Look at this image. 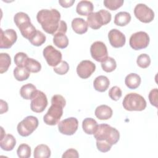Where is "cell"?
<instances>
[{
	"instance_id": "1",
	"label": "cell",
	"mask_w": 158,
	"mask_h": 158,
	"mask_svg": "<svg viewBox=\"0 0 158 158\" xmlns=\"http://www.w3.org/2000/svg\"><path fill=\"white\" fill-rule=\"evenodd\" d=\"M36 19L47 33L54 35L59 25L60 14L55 9H41L37 13Z\"/></svg>"
},
{
	"instance_id": "2",
	"label": "cell",
	"mask_w": 158,
	"mask_h": 158,
	"mask_svg": "<svg viewBox=\"0 0 158 158\" xmlns=\"http://www.w3.org/2000/svg\"><path fill=\"white\" fill-rule=\"evenodd\" d=\"M65 104V99L62 95H54L51 98V106L43 117L44 122L48 125L57 124L62 116Z\"/></svg>"
},
{
	"instance_id": "3",
	"label": "cell",
	"mask_w": 158,
	"mask_h": 158,
	"mask_svg": "<svg viewBox=\"0 0 158 158\" xmlns=\"http://www.w3.org/2000/svg\"><path fill=\"white\" fill-rule=\"evenodd\" d=\"M96 141H104L110 145L115 144L119 140V131L109 125L102 123L98 125V128L93 134Z\"/></svg>"
},
{
	"instance_id": "4",
	"label": "cell",
	"mask_w": 158,
	"mask_h": 158,
	"mask_svg": "<svg viewBox=\"0 0 158 158\" xmlns=\"http://www.w3.org/2000/svg\"><path fill=\"white\" fill-rule=\"evenodd\" d=\"M123 108L128 111H142L146 107L144 98L135 93L127 94L122 102Z\"/></svg>"
},
{
	"instance_id": "5",
	"label": "cell",
	"mask_w": 158,
	"mask_h": 158,
	"mask_svg": "<svg viewBox=\"0 0 158 158\" xmlns=\"http://www.w3.org/2000/svg\"><path fill=\"white\" fill-rule=\"evenodd\" d=\"M111 14L104 9H101L96 12H91L87 17L88 25L94 30L100 28L102 25H107L111 20Z\"/></svg>"
},
{
	"instance_id": "6",
	"label": "cell",
	"mask_w": 158,
	"mask_h": 158,
	"mask_svg": "<svg viewBox=\"0 0 158 158\" xmlns=\"http://www.w3.org/2000/svg\"><path fill=\"white\" fill-rule=\"evenodd\" d=\"M38 120L33 115H29L23 118L17 125V131L19 134L23 137L30 135L38 127Z\"/></svg>"
},
{
	"instance_id": "7",
	"label": "cell",
	"mask_w": 158,
	"mask_h": 158,
	"mask_svg": "<svg viewBox=\"0 0 158 158\" xmlns=\"http://www.w3.org/2000/svg\"><path fill=\"white\" fill-rule=\"evenodd\" d=\"M149 43V36L144 31H138L131 35L130 38L129 44L135 50H140L148 47Z\"/></svg>"
},
{
	"instance_id": "8",
	"label": "cell",
	"mask_w": 158,
	"mask_h": 158,
	"mask_svg": "<svg viewBox=\"0 0 158 158\" xmlns=\"http://www.w3.org/2000/svg\"><path fill=\"white\" fill-rule=\"evenodd\" d=\"M135 17L141 22L149 23L154 18V12L146 4L139 3L136 5L134 8Z\"/></svg>"
},
{
	"instance_id": "9",
	"label": "cell",
	"mask_w": 158,
	"mask_h": 158,
	"mask_svg": "<svg viewBox=\"0 0 158 158\" xmlns=\"http://www.w3.org/2000/svg\"><path fill=\"white\" fill-rule=\"evenodd\" d=\"M91 57L97 62H102L108 57V52L106 44L99 41L94 42L90 47Z\"/></svg>"
},
{
	"instance_id": "10",
	"label": "cell",
	"mask_w": 158,
	"mask_h": 158,
	"mask_svg": "<svg viewBox=\"0 0 158 158\" xmlns=\"http://www.w3.org/2000/svg\"><path fill=\"white\" fill-rule=\"evenodd\" d=\"M43 54L48 64L51 67H56L62 61V53L52 46H47L43 51Z\"/></svg>"
},
{
	"instance_id": "11",
	"label": "cell",
	"mask_w": 158,
	"mask_h": 158,
	"mask_svg": "<svg viewBox=\"0 0 158 158\" xmlns=\"http://www.w3.org/2000/svg\"><path fill=\"white\" fill-rule=\"evenodd\" d=\"M31 100V110L36 113H41L43 112L48 106L47 97L41 91L36 90L35 96Z\"/></svg>"
},
{
	"instance_id": "12",
	"label": "cell",
	"mask_w": 158,
	"mask_h": 158,
	"mask_svg": "<svg viewBox=\"0 0 158 158\" xmlns=\"http://www.w3.org/2000/svg\"><path fill=\"white\" fill-rule=\"evenodd\" d=\"M78 126V120L75 117H69L58 123V130L60 133L69 136L77 131Z\"/></svg>"
},
{
	"instance_id": "13",
	"label": "cell",
	"mask_w": 158,
	"mask_h": 158,
	"mask_svg": "<svg viewBox=\"0 0 158 158\" xmlns=\"http://www.w3.org/2000/svg\"><path fill=\"white\" fill-rule=\"evenodd\" d=\"M0 35V48L9 49L16 42L17 35L13 29H7L3 31L1 28Z\"/></svg>"
},
{
	"instance_id": "14",
	"label": "cell",
	"mask_w": 158,
	"mask_h": 158,
	"mask_svg": "<svg viewBox=\"0 0 158 158\" xmlns=\"http://www.w3.org/2000/svg\"><path fill=\"white\" fill-rule=\"evenodd\" d=\"M96 70V65L88 60L81 61L77 67L78 75L83 79L89 78Z\"/></svg>"
},
{
	"instance_id": "15",
	"label": "cell",
	"mask_w": 158,
	"mask_h": 158,
	"mask_svg": "<svg viewBox=\"0 0 158 158\" xmlns=\"http://www.w3.org/2000/svg\"><path fill=\"white\" fill-rule=\"evenodd\" d=\"M108 38L111 46L115 48L123 46L126 41L125 35L115 28L112 29L109 31L108 33Z\"/></svg>"
},
{
	"instance_id": "16",
	"label": "cell",
	"mask_w": 158,
	"mask_h": 158,
	"mask_svg": "<svg viewBox=\"0 0 158 158\" xmlns=\"http://www.w3.org/2000/svg\"><path fill=\"white\" fill-rule=\"evenodd\" d=\"M94 6L93 3L89 1H80L76 7V12L80 15H88L89 14L93 12Z\"/></svg>"
},
{
	"instance_id": "17",
	"label": "cell",
	"mask_w": 158,
	"mask_h": 158,
	"mask_svg": "<svg viewBox=\"0 0 158 158\" xmlns=\"http://www.w3.org/2000/svg\"><path fill=\"white\" fill-rule=\"evenodd\" d=\"M72 27L73 30L77 34L81 35L88 31V23L82 18H75L72 21Z\"/></svg>"
},
{
	"instance_id": "18",
	"label": "cell",
	"mask_w": 158,
	"mask_h": 158,
	"mask_svg": "<svg viewBox=\"0 0 158 158\" xmlns=\"http://www.w3.org/2000/svg\"><path fill=\"white\" fill-rule=\"evenodd\" d=\"M94 114L99 120H108L112 115V110L110 107L103 104L96 108Z\"/></svg>"
},
{
	"instance_id": "19",
	"label": "cell",
	"mask_w": 158,
	"mask_h": 158,
	"mask_svg": "<svg viewBox=\"0 0 158 158\" xmlns=\"http://www.w3.org/2000/svg\"><path fill=\"white\" fill-rule=\"evenodd\" d=\"M110 81L108 78L104 75L97 77L93 82V86L95 90L99 92L106 91L109 86Z\"/></svg>"
},
{
	"instance_id": "20",
	"label": "cell",
	"mask_w": 158,
	"mask_h": 158,
	"mask_svg": "<svg viewBox=\"0 0 158 158\" xmlns=\"http://www.w3.org/2000/svg\"><path fill=\"white\" fill-rule=\"evenodd\" d=\"M98 127L97 122L92 118H86L82 122V128L84 132L88 135H93Z\"/></svg>"
},
{
	"instance_id": "21",
	"label": "cell",
	"mask_w": 158,
	"mask_h": 158,
	"mask_svg": "<svg viewBox=\"0 0 158 158\" xmlns=\"http://www.w3.org/2000/svg\"><path fill=\"white\" fill-rule=\"evenodd\" d=\"M16 144L15 138L13 135L7 134L0 139V146L2 150L6 151H12Z\"/></svg>"
},
{
	"instance_id": "22",
	"label": "cell",
	"mask_w": 158,
	"mask_h": 158,
	"mask_svg": "<svg viewBox=\"0 0 158 158\" xmlns=\"http://www.w3.org/2000/svg\"><path fill=\"white\" fill-rule=\"evenodd\" d=\"M36 88L31 83H27L23 85L20 89V94L21 97L25 99H31L35 94Z\"/></svg>"
},
{
	"instance_id": "23",
	"label": "cell",
	"mask_w": 158,
	"mask_h": 158,
	"mask_svg": "<svg viewBox=\"0 0 158 158\" xmlns=\"http://www.w3.org/2000/svg\"><path fill=\"white\" fill-rule=\"evenodd\" d=\"M141 81V77L136 73H131L126 76L125 83L126 86L131 89H135L138 88Z\"/></svg>"
},
{
	"instance_id": "24",
	"label": "cell",
	"mask_w": 158,
	"mask_h": 158,
	"mask_svg": "<svg viewBox=\"0 0 158 158\" xmlns=\"http://www.w3.org/2000/svg\"><path fill=\"white\" fill-rule=\"evenodd\" d=\"M19 28L22 35L28 40H30L35 35L37 31L36 28L31 22L27 23L19 27Z\"/></svg>"
},
{
	"instance_id": "25",
	"label": "cell",
	"mask_w": 158,
	"mask_h": 158,
	"mask_svg": "<svg viewBox=\"0 0 158 158\" xmlns=\"http://www.w3.org/2000/svg\"><path fill=\"white\" fill-rule=\"evenodd\" d=\"M131 15L127 12H119L114 17V23L116 25L123 27L127 25L131 20Z\"/></svg>"
},
{
	"instance_id": "26",
	"label": "cell",
	"mask_w": 158,
	"mask_h": 158,
	"mask_svg": "<svg viewBox=\"0 0 158 158\" xmlns=\"http://www.w3.org/2000/svg\"><path fill=\"white\" fill-rule=\"evenodd\" d=\"M51 150L47 145L41 144L35 148L33 156L35 158H48L51 156Z\"/></svg>"
},
{
	"instance_id": "27",
	"label": "cell",
	"mask_w": 158,
	"mask_h": 158,
	"mask_svg": "<svg viewBox=\"0 0 158 158\" xmlns=\"http://www.w3.org/2000/svg\"><path fill=\"white\" fill-rule=\"evenodd\" d=\"M53 43L59 48L64 49L69 44V39L65 34L57 33L54 35Z\"/></svg>"
},
{
	"instance_id": "28",
	"label": "cell",
	"mask_w": 158,
	"mask_h": 158,
	"mask_svg": "<svg viewBox=\"0 0 158 158\" xmlns=\"http://www.w3.org/2000/svg\"><path fill=\"white\" fill-rule=\"evenodd\" d=\"M14 76L15 78L20 81L26 80L28 78L30 72H28L25 67H17L14 69Z\"/></svg>"
},
{
	"instance_id": "29",
	"label": "cell",
	"mask_w": 158,
	"mask_h": 158,
	"mask_svg": "<svg viewBox=\"0 0 158 158\" xmlns=\"http://www.w3.org/2000/svg\"><path fill=\"white\" fill-rule=\"evenodd\" d=\"M24 67H25L26 69L30 72L37 73L41 70V65L36 60L32 58H28Z\"/></svg>"
},
{
	"instance_id": "30",
	"label": "cell",
	"mask_w": 158,
	"mask_h": 158,
	"mask_svg": "<svg viewBox=\"0 0 158 158\" xmlns=\"http://www.w3.org/2000/svg\"><path fill=\"white\" fill-rule=\"evenodd\" d=\"M14 21L18 28L27 23L31 22L28 15L23 12H19L15 14L14 17Z\"/></svg>"
},
{
	"instance_id": "31",
	"label": "cell",
	"mask_w": 158,
	"mask_h": 158,
	"mask_svg": "<svg viewBox=\"0 0 158 158\" xmlns=\"http://www.w3.org/2000/svg\"><path fill=\"white\" fill-rule=\"evenodd\" d=\"M11 64V59L10 56L7 53L0 54V73H3L6 72Z\"/></svg>"
},
{
	"instance_id": "32",
	"label": "cell",
	"mask_w": 158,
	"mask_h": 158,
	"mask_svg": "<svg viewBox=\"0 0 158 158\" xmlns=\"http://www.w3.org/2000/svg\"><path fill=\"white\" fill-rule=\"evenodd\" d=\"M117 67L115 59L111 57H108L105 60L101 62V67L102 70L106 72H111L114 71Z\"/></svg>"
},
{
	"instance_id": "33",
	"label": "cell",
	"mask_w": 158,
	"mask_h": 158,
	"mask_svg": "<svg viewBox=\"0 0 158 158\" xmlns=\"http://www.w3.org/2000/svg\"><path fill=\"white\" fill-rule=\"evenodd\" d=\"M46 36L41 31L37 30L35 35L29 40V41L31 44L35 46H40L42 45L46 41Z\"/></svg>"
},
{
	"instance_id": "34",
	"label": "cell",
	"mask_w": 158,
	"mask_h": 158,
	"mask_svg": "<svg viewBox=\"0 0 158 158\" xmlns=\"http://www.w3.org/2000/svg\"><path fill=\"white\" fill-rule=\"evenodd\" d=\"M17 153L20 158H28L31 156V148L27 144H21L17 148Z\"/></svg>"
},
{
	"instance_id": "35",
	"label": "cell",
	"mask_w": 158,
	"mask_h": 158,
	"mask_svg": "<svg viewBox=\"0 0 158 158\" xmlns=\"http://www.w3.org/2000/svg\"><path fill=\"white\" fill-rule=\"evenodd\" d=\"M136 63L139 67L146 69L151 64L150 57L146 54H141L137 57Z\"/></svg>"
},
{
	"instance_id": "36",
	"label": "cell",
	"mask_w": 158,
	"mask_h": 158,
	"mask_svg": "<svg viewBox=\"0 0 158 158\" xmlns=\"http://www.w3.org/2000/svg\"><path fill=\"white\" fill-rule=\"evenodd\" d=\"M123 4V0H104V5L109 10H115Z\"/></svg>"
},
{
	"instance_id": "37",
	"label": "cell",
	"mask_w": 158,
	"mask_h": 158,
	"mask_svg": "<svg viewBox=\"0 0 158 158\" xmlns=\"http://www.w3.org/2000/svg\"><path fill=\"white\" fill-rule=\"evenodd\" d=\"M28 58V57L27 54L22 52H17L14 56V62L17 67H24Z\"/></svg>"
},
{
	"instance_id": "38",
	"label": "cell",
	"mask_w": 158,
	"mask_h": 158,
	"mask_svg": "<svg viewBox=\"0 0 158 158\" xmlns=\"http://www.w3.org/2000/svg\"><path fill=\"white\" fill-rule=\"evenodd\" d=\"M54 71L58 75H64L67 73L69 70V65L66 61L62 60L57 65L54 67Z\"/></svg>"
},
{
	"instance_id": "39",
	"label": "cell",
	"mask_w": 158,
	"mask_h": 158,
	"mask_svg": "<svg viewBox=\"0 0 158 158\" xmlns=\"http://www.w3.org/2000/svg\"><path fill=\"white\" fill-rule=\"evenodd\" d=\"M122 95V92L121 89L117 86H112L109 91V96L110 98L114 101H118Z\"/></svg>"
},
{
	"instance_id": "40",
	"label": "cell",
	"mask_w": 158,
	"mask_h": 158,
	"mask_svg": "<svg viewBox=\"0 0 158 158\" xmlns=\"http://www.w3.org/2000/svg\"><path fill=\"white\" fill-rule=\"evenodd\" d=\"M96 147L102 152H106L110 150L112 145L104 141H96Z\"/></svg>"
},
{
	"instance_id": "41",
	"label": "cell",
	"mask_w": 158,
	"mask_h": 158,
	"mask_svg": "<svg viewBox=\"0 0 158 158\" xmlns=\"http://www.w3.org/2000/svg\"><path fill=\"white\" fill-rule=\"evenodd\" d=\"M158 91L157 88H154L151 90L149 92L148 98L150 103L152 106L157 107V97H158Z\"/></svg>"
},
{
	"instance_id": "42",
	"label": "cell",
	"mask_w": 158,
	"mask_h": 158,
	"mask_svg": "<svg viewBox=\"0 0 158 158\" xmlns=\"http://www.w3.org/2000/svg\"><path fill=\"white\" fill-rule=\"evenodd\" d=\"M62 158L67 157H76L78 158L79 157V154L78 151L75 149H69L66 151H65L62 155Z\"/></svg>"
},
{
	"instance_id": "43",
	"label": "cell",
	"mask_w": 158,
	"mask_h": 158,
	"mask_svg": "<svg viewBox=\"0 0 158 158\" xmlns=\"http://www.w3.org/2000/svg\"><path fill=\"white\" fill-rule=\"evenodd\" d=\"M67 26L66 22L64 20H60L59 22V25L58 29H57V31L56 32V33H60L65 34L67 32Z\"/></svg>"
},
{
	"instance_id": "44",
	"label": "cell",
	"mask_w": 158,
	"mask_h": 158,
	"mask_svg": "<svg viewBox=\"0 0 158 158\" xmlns=\"http://www.w3.org/2000/svg\"><path fill=\"white\" fill-rule=\"evenodd\" d=\"M75 2V0H59V3L60 5L65 8H67L71 7L73 3Z\"/></svg>"
},
{
	"instance_id": "45",
	"label": "cell",
	"mask_w": 158,
	"mask_h": 158,
	"mask_svg": "<svg viewBox=\"0 0 158 158\" xmlns=\"http://www.w3.org/2000/svg\"><path fill=\"white\" fill-rule=\"evenodd\" d=\"M8 110V105L7 103L3 101L2 99H1V114H2L4 112H6Z\"/></svg>"
}]
</instances>
